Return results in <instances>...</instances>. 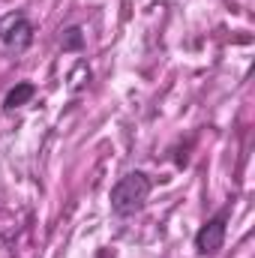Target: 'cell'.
Listing matches in <instances>:
<instances>
[{"mask_svg": "<svg viewBox=\"0 0 255 258\" xmlns=\"http://www.w3.org/2000/svg\"><path fill=\"white\" fill-rule=\"evenodd\" d=\"M150 177L144 171H129L123 174L114 186H111V210L117 216H132L144 207L147 195H150Z\"/></svg>", "mask_w": 255, "mask_h": 258, "instance_id": "1", "label": "cell"}, {"mask_svg": "<svg viewBox=\"0 0 255 258\" xmlns=\"http://www.w3.org/2000/svg\"><path fill=\"white\" fill-rule=\"evenodd\" d=\"M225 222H228V207L219 210L210 222H204V225L198 228V234H195V249H198L201 255H213V252L222 249V243H225Z\"/></svg>", "mask_w": 255, "mask_h": 258, "instance_id": "3", "label": "cell"}, {"mask_svg": "<svg viewBox=\"0 0 255 258\" xmlns=\"http://www.w3.org/2000/svg\"><path fill=\"white\" fill-rule=\"evenodd\" d=\"M33 93H36V87H33L30 81H21V84H15V87L6 93V99H3V108H6V111H12V108H21V105H27V102L33 99Z\"/></svg>", "mask_w": 255, "mask_h": 258, "instance_id": "4", "label": "cell"}, {"mask_svg": "<svg viewBox=\"0 0 255 258\" xmlns=\"http://www.w3.org/2000/svg\"><path fill=\"white\" fill-rule=\"evenodd\" d=\"M0 42L12 51H24L33 42V24L21 12H12V15L0 18Z\"/></svg>", "mask_w": 255, "mask_h": 258, "instance_id": "2", "label": "cell"}, {"mask_svg": "<svg viewBox=\"0 0 255 258\" xmlns=\"http://www.w3.org/2000/svg\"><path fill=\"white\" fill-rule=\"evenodd\" d=\"M81 42H84L81 39V30L78 27H69L66 30V39H63V48H81Z\"/></svg>", "mask_w": 255, "mask_h": 258, "instance_id": "5", "label": "cell"}]
</instances>
